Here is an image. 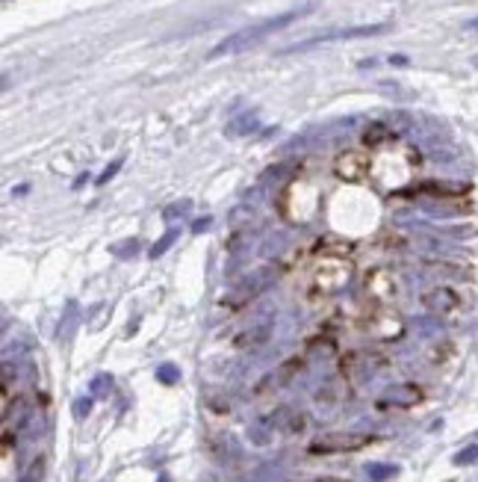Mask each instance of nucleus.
I'll return each instance as SVG.
<instances>
[{
    "label": "nucleus",
    "instance_id": "nucleus-1",
    "mask_svg": "<svg viewBox=\"0 0 478 482\" xmlns=\"http://www.w3.org/2000/svg\"><path fill=\"white\" fill-rule=\"evenodd\" d=\"M310 9H313V3H307V6H302V9H293V12H284V15L257 21V24H251V27H242V30H237V33H230L225 42H219V45L210 51V60L225 57V53H239V51H246V48H251V45H257V42L266 39L269 33L281 30V27H286V24H293V21H298L302 15H307Z\"/></svg>",
    "mask_w": 478,
    "mask_h": 482
},
{
    "label": "nucleus",
    "instance_id": "nucleus-2",
    "mask_svg": "<svg viewBox=\"0 0 478 482\" xmlns=\"http://www.w3.org/2000/svg\"><path fill=\"white\" fill-rule=\"evenodd\" d=\"M351 281V264L342 255H325L313 267V293H322V296H331V293H340L346 284Z\"/></svg>",
    "mask_w": 478,
    "mask_h": 482
},
{
    "label": "nucleus",
    "instance_id": "nucleus-3",
    "mask_svg": "<svg viewBox=\"0 0 478 482\" xmlns=\"http://www.w3.org/2000/svg\"><path fill=\"white\" fill-rule=\"evenodd\" d=\"M375 441L372 435H363V432H328V435H319L316 441H310L307 453L313 456H333V453H358L363 447H369Z\"/></svg>",
    "mask_w": 478,
    "mask_h": 482
},
{
    "label": "nucleus",
    "instance_id": "nucleus-4",
    "mask_svg": "<svg viewBox=\"0 0 478 482\" xmlns=\"http://www.w3.org/2000/svg\"><path fill=\"white\" fill-rule=\"evenodd\" d=\"M369 169H372V163L366 154H360V151H342V154L333 157V175H337L340 181L358 184L369 175Z\"/></svg>",
    "mask_w": 478,
    "mask_h": 482
},
{
    "label": "nucleus",
    "instance_id": "nucleus-5",
    "mask_svg": "<svg viewBox=\"0 0 478 482\" xmlns=\"http://www.w3.org/2000/svg\"><path fill=\"white\" fill-rule=\"evenodd\" d=\"M387 24H366V27H349V30H331V33H322V36H313L307 42H298V45L286 48V51H307V48H316V45H325V42H340V39H360V36H378L384 33Z\"/></svg>",
    "mask_w": 478,
    "mask_h": 482
},
{
    "label": "nucleus",
    "instance_id": "nucleus-6",
    "mask_svg": "<svg viewBox=\"0 0 478 482\" xmlns=\"http://www.w3.org/2000/svg\"><path fill=\"white\" fill-rule=\"evenodd\" d=\"M422 308L431 311L434 316H449L461 308V296L449 290V287H434V290H428L425 296H422Z\"/></svg>",
    "mask_w": 478,
    "mask_h": 482
},
{
    "label": "nucleus",
    "instance_id": "nucleus-7",
    "mask_svg": "<svg viewBox=\"0 0 478 482\" xmlns=\"http://www.w3.org/2000/svg\"><path fill=\"white\" fill-rule=\"evenodd\" d=\"M422 267L428 272H437V276L454 278V281H470L475 276V269L470 264H461V260H452V258H425Z\"/></svg>",
    "mask_w": 478,
    "mask_h": 482
},
{
    "label": "nucleus",
    "instance_id": "nucleus-8",
    "mask_svg": "<svg viewBox=\"0 0 478 482\" xmlns=\"http://www.w3.org/2000/svg\"><path fill=\"white\" fill-rule=\"evenodd\" d=\"M366 293L372 296L375 302H390L393 296H396V281L390 272H384V269H375L366 276Z\"/></svg>",
    "mask_w": 478,
    "mask_h": 482
},
{
    "label": "nucleus",
    "instance_id": "nucleus-9",
    "mask_svg": "<svg viewBox=\"0 0 478 482\" xmlns=\"http://www.w3.org/2000/svg\"><path fill=\"white\" fill-rule=\"evenodd\" d=\"M381 402H384V405H396V409H410V405L422 402V388L410 385V382H402V385L387 388V393H384Z\"/></svg>",
    "mask_w": 478,
    "mask_h": 482
},
{
    "label": "nucleus",
    "instance_id": "nucleus-10",
    "mask_svg": "<svg viewBox=\"0 0 478 482\" xmlns=\"http://www.w3.org/2000/svg\"><path fill=\"white\" fill-rule=\"evenodd\" d=\"M269 337H272V323H254L248 325L246 332H239L237 337H233V346L237 349H257L263 343H269Z\"/></svg>",
    "mask_w": 478,
    "mask_h": 482
},
{
    "label": "nucleus",
    "instance_id": "nucleus-11",
    "mask_svg": "<svg viewBox=\"0 0 478 482\" xmlns=\"http://www.w3.org/2000/svg\"><path fill=\"white\" fill-rule=\"evenodd\" d=\"M369 325V332L372 334H378V337H384V341H393V337H398L402 334V320H398L396 314H390V311H378L372 320H366Z\"/></svg>",
    "mask_w": 478,
    "mask_h": 482
},
{
    "label": "nucleus",
    "instance_id": "nucleus-12",
    "mask_svg": "<svg viewBox=\"0 0 478 482\" xmlns=\"http://www.w3.org/2000/svg\"><path fill=\"white\" fill-rule=\"evenodd\" d=\"M272 426H275V429H281V432H286V435H295V432L304 429V414L290 409V405H281V409L272 414Z\"/></svg>",
    "mask_w": 478,
    "mask_h": 482
},
{
    "label": "nucleus",
    "instance_id": "nucleus-13",
    "mask_svg": "<svg viewBox=\"0 0 478 482\" xmlns=\"http://www.w3.org/2000/svg\"><path fill=\"white\" fill-rule=\"evenodd\" d=\"M393 139H396V130H390L381 122H372L369 127L363 130V145L366 148H384L387 142H393Z\"/></svg>",
    "mask_w": 478,
    "mask_h": 482
},
{
    "label": "nucleus",
    "instance_id": "nucleus-14",
    "mask_svg": "<svg viewBox=\"0 0 478 482\" xmlns=\"http://www.w3.org/2000/svg\"><path fill=\"white\" fill-rule=\"evenodd\" d=\"M414 193H416V195H434V199H454V195H463L466 190H463V187H452V184L428 181V184H419Z\"/></svg>",
    "mask_w": 478,
    "mask_h": 482
},
{
    "label": "nucleus",
    "instance_id": "nucleus-15",
    "mask_svg": "<svg viewBox=\"0 0 478 482\" xmlns=\"http://www.w3.org/2000/svg\"><path fill=\"white\" fill-rule=\"evenodd\" d=\"M304 370V358H290V361H284L281 367H277V373H275V385H290V382L302 373Z\"/></svg>",
    "mask_w": 478,
    "mask_h": 482
},
{
    "label": "nucleus",
    "instance_id": "nucleus-16",
    "mask_svg": "<svg viewBox=\"0 0 478 482\" xmlns=\"http://www.w3.org/2000/svg\"><path fill=\"white\" fill-rule=\"evenodd\" d=\"M257 127H260L257 116H254V113H242L239 118H233V122L228 125V134L230 136H246V134H251V130H257Z\"/></svg>",
    "mask_w": 478,
    "mask_h": 482
},
{
    "label": "nucleus",
    "instance_id": "nucleus-17",
    "mask_svg": "<svg viewBox=\"0 0 478 482\" xmlns=\"http://www.w3.org/2000/svg\"><path fill=\"white\" fill-rule=\"evenodd\" d=\"M398 474L396 465H381V462H369L366 465V476H369L372 482H384V479H393Z\"/></svg>",
    "mask_w": 478,
    "mask_h": 482
},
{
    "label": "nucleus",
    "instance_id": "nucleus-18",
    "mask_svg": "<svg viewBox=\"0 0 478 482\" xmlns=\"http://www.w3.org/2000/svg\"><path fill=\"white\" fill-rule=\"evenodd\" d=\"M174 240H177V228H169V231H165L160 240H157V243H154L151 246V251H148V258H154V260H157L160 255H165V251H169L172 246H174Z\"/></svg>",
    "mask_w": 478,
    "mask_h": 482
},
{
    "label": "nucleus",
    "instance_id": "nucleus-19",
    "mask_svg": "<svg viewBox=\"0 0 478 482\" xmlns=\"http://www.w3.org/2000/svg\"><path fill=\"white\" fill-rule=\"evenodd\" d=\"M89 391H92V397H109V391H113V376L98 373L92 379V385H89Z\"/></svg>",
    "mask_w": 478,
    "mask_h": 482
},
{
    "label": "nucleus",
    "instance_id": "nucleus-20",
    "mask_svg": "<svg viewBox=\"0 0 478 482\" xmlns=\"http://www.w3.org/2000/svg\"><path fill=\"white\" fill-rule=\"evenodd\" d=\"M74 325H77V302L71 299L68 305H65V320H62V325H59V337H71Z\"/></svg>",
    "mask_w": 478,
    "mask_h": 482
},
{
    "label": "nucleus",
    "instance_id": "nucleus-21",
    "mask_svg": "<svg viewBox=\"0 0 478 482\" xmlns=\"http://www.w3.org/2000/svg\"><path fill=\"white\" fill-rule=\"evenodd\" d=\"M157 382L160 385H177V382H181V370H177L174 364H160L157 367Z\"/></svg>",
    "mask_w": 478,
    "mask_h": 482
},
{
    "label": "nucleus",
    "instance_id": "nucleus-22",
    "mask_svg": "<svg viewBox=\"0 0 478 482\" xmlns=\"http://www.w3.org/2000/svg\"><path fill=\"white\" fill-rule=\"evenodd\" d=\"M139 251V240H125V243H116L113 246V255L118 258V260H127V258H133Z\"/></svg>",
    "mask_w": 478,
    "mask_h": 482
},
{
    "label": "nucleus",
    "instance_id": "nucleus-23",
    "mask_svg": "<svg viewBox=\"0 0 478 482\" xmlns=\"http://www.w3.org/2000/svg\"><path fill=\"white\" fill-rule=\"evenodd\" d=\"M454 465L458 467H463V465H475L478 462V444H470V447H463L461 453H454V458H452Z\"/></svg>",
    "mask_w": 478,
    "mask_h": 482
},
{
    "label": "nucleus",
    "instance_id": "nucleus-24",
    "mask_svg": "<svg viewBox=\"0 0 478 482\" xmlns=\"http://www.w3.org/2000/svg\"><path fill=\"white\" fill-rule=\"evenodd\" d=\"M74 418L77 420H86L89 418V411H92V397H80V400H74Z\"/></svg>",
    "mask_w": 478,
    "mask_h": 482
},
{
    "label": "nucleus",
    "instance_id": "nucleus-25",
    "mask_svg": "<svg viewBox=\"0 0 478 482\" xmlns=\"http://www.w3.org/2000/svg\"><path fill=\"white\" fill-rule=\"evenodd\" d=\"M39 479H42V458H36V462H33V467H30L18 482H39Z\"/></svg>",
    "mask_w": 478,
    "mask_h": 482
},
{
    "label": "nucleus",
    "instance_id": "nucleus-26",
    "mask_svg": "<svg viewBox=\"0 0 478 482\" xmlns=\"http://www.w3.org/2000/svg\"><path fill=\"white\" fill-rule=\"evenodd\" d=\"M189 213V202H181V204H174V207H165V219H177V216H186Z\"/></svg>",
    "mask_w": 478,
    "mask_h": 482
},
{
    "label": "nucleus",
    "instance_id": "nucleus-27",
    "mask_svg": "<svg viewBox=\"0 0 478 482\" xmlns=\"http://www.w3.org/2000/svg\"><path fill=\"white\" fill-rule=\"evenodd\" d=\"M210 225H213V219H210V216H204V219H195V222H192V234H201V231H207Z\"/></svg>",
    "mask_w": 478,
    "mask_h": 482
},
{
    "label": "nucleus",
    "instance_id": "nucleus-28",
    "mask_svg": "<svg viewBox=\"0 0 478 482\" xmlns=\"http://www.w3.org/2000/svg\"><path fill=\"white\" fill-rule=\"evenodd\" d=\"M118 169H121V160H116V163H113V166H107V169H104V175H101V178H98V184H107V181H109V178H113V175H116V172H118Z\"/></svg>",
    "mask_w": 478,
    "mask_h": 482
},
{
    "label": "nucleus",
    "instance_id": "nucleus-29",
    "mask_svg": "<svg viewBox=\"0 0 478 482\" xmlns=\"http://www.w3.org/2000/svg\"><path fill=\"white\" fill-rule=\"evenodd\" d=\"M304 482H346V479H337V476H319V479H304Z\"/></svg>",
    "mask_w": 478,
    "mask_h": 482
},
{
    "label": "nucleus",
    "instance_id": "nucleus-30",
    "mask_svg": "<svg viewBox=\"0 0 478 482\" xmlns=\"http://www.w3.org/2000/svg\"><path fill=\"white\" fill-rule=\"evenodd\" d=\"M390 62H393V65H407V60H405V57H393Z\"/></svg>",
    "mask_w": 478,
    "mask_h": 482
},
{
    "label": "nucleus",
    "instance_id": "nucleus-31",
    "mask_svg": "<svg viewBox=\"0 0 478 482\" xmlns=\"http://www.w3.org/2000/svg\"><path fill=\"white\" fill-rule=\"evenodd\" d=\"M157 482H174V479H172L169 474H160V476H157Z\"/></svg>",
    "mask_w": 478,
    "mask_h": 482
},
{
    "label": "nucleus",
    "instance_id": "nucleus-32",
    "mask_svg": "<svg viewBox=\"0 0 478 482\" xmlns=\"http://www.w3.org/2000/svg\"><path fill=\"white\" fill-rule=\"evenodd\" d=\"M466 27H472V30H478V21H470V24H466Z\"/></svg>",
    "mask_w": 478,
    "mask_h": 482
},
{
    "label": "nucleus",
    "instance_id": "nucleus-33",
    "mask_svg": "<svg viewBox=\"0 0 478 482\" xmlns=\"http://www.w3.org/2000/svg\"><path fill=\"white\" fill-rule=\"evenodd\" d=\"M472 62H475V65H478V57H475V60H472Z\"/></svg>",
    "mask_w": 478,
    "mask_h": 482
}]
</instances>
